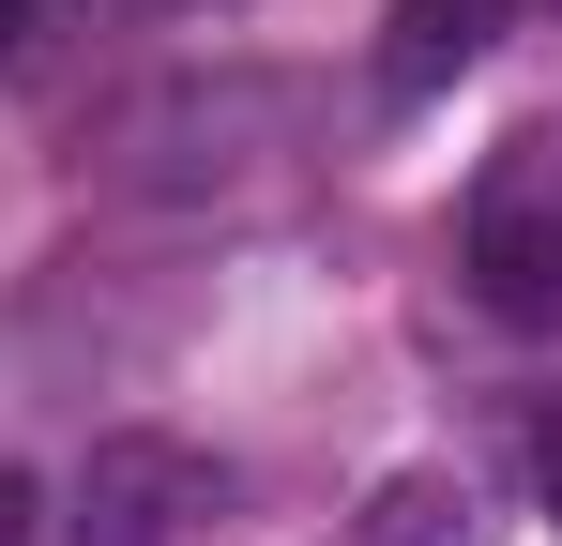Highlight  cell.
I'll return each instance as SVG.
<instances>
[{
    "mask_svg": "<svg viewBox=\"0 0 562 546\" xmlns=\"http://www.w3.org/2000/svg\"><path fill=\"white\" fill-rule=\"evenodd\" d=\"M198 516H213V455H183V441H92L61 546H183Z\"/></svg>",
    "mask_w": 562,
    "mask_h": 546,
    "instance_id": "cell-2",
    "label": "cell"
},
{
    "mask_svg": "<svg viewBox=\"0 0 562 546\" xmlns=\"http://www.w3.org/2000/svg\"><path fill=\"white\" fill-rule=\"evenodd\" d=\"M502 46V0H395L380 15V106H441Z\"/></svg>",
    "mask_w": 562,
    "mask_h": 546,
    "instance_id": "cell-3",
    "label": "cell"
},
{
    "mask_svg": "<svg viewBox=\"0 0 562 546\" xmlns=\"http://www.w3.org/2000/svg\"><path fill=\"white\" fill-rule=\"evenodd\" d=\"M15 532H31V486H15V470H0V546H15Z\"/></svg>",
    "mask_w": 562,
    "mask_h": 546,
    "instance_id": "cell-7",
    "label": "cell"
},
{
    "mask_svg": "<svg viewBox=\"0 0 562 546\" xmlns=\"http://www.w3.org/2000/svg\"><path fill=\"white\" fill-rule=\"evenodd\" d=\"M31 15H46V0H0V61H15V46H31Z\"/></svg>",
    "mask_w": 562,
    "mask_h": 546,
    "instance_id": "cell-6",
    "label": "cell"
},
{
    "mask_svg": "<svg viewBox=\"0 0 562 546\" xmlns=\"http://www.w3.org/2000/svg\"><path fill=\"white\" fill-rule=\"evenodd\" d=\"M335 546H471V486H457V470H395Z\"/></svg>",
    "mask_w": 562,
    "mask_h": 546,
    "instance_id": "cell-4",
    "label": "cell"
},
{
    "mask_svg": "<svg viewBox=\"0 0 562 546\" xmlns=\"http://www.w3.org/2000/svg\"><path fill=\"white\" fill-rule=\"evenodd\" d=\"M532 486H548V532H562V410L532 425Z\"/></svg>",
    "mask_w": 562,
    "mask_h": 546,
    "instance_id": "cell-5",
    "label": "cell"
},
{
    "mask_svg": "<svg viewBox=\"0 0 562 546\" xmlns=\"http://www.w3.org/2000/svg\"><path fill=\"white\" fill-rule=\"evenodd\" d=\"M457 259L486 288V319H517V334L562 319V137L486 152V182H471V213H457Z\"/></svg>",
    "mask_w": 562,
    "mask_h": 546,
    "instance_id": "cell-1",
    "label": "cell"
}]
</instances>
